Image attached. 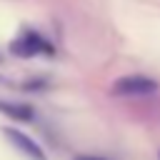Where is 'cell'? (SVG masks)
Instances as JSON below:
<instances>
[{
	"label": "cell",
	"instance_id": "5b68a950",
	"mask_svg": "<svg viewBox=\"0 0 160 160\" xmlns=\"http://www.w3.org/2000/svg\"><path fill=\"white\" fill-rule=\"evenodd\" d=\"M75 160H105V158H98V155H78Z\"/></svg>",
	"mask_w": 160,
	"mask_h": 160
},
{
	"label": "cell",
	"instance_id": "6da1fadb",
	"mask_svg": "<svg viewBox=\"0 0 160 160\" xmlns=\"http://www.w3.org/2000/svg\"><path fill=\"white\" fill-rule=\"evenodd\" d=\"M158 88H160L158 80L148 75H122L112 82L110 92L118 98H145V95H155Z\"/></svg>",
	"mask_w": 160,
	"mask_h": 160
},
{
	"label": "cell",
	"instance_id": "7a4b0ae2",
	"mask_svg": "<svg viewBox=\"0 0 160 160\" xmlns=\"http://www.w3.org/2000/svg\"><path fill=\"white\" fill-rule=\"evenodd\" d=\"M2 135H5V140L20 152V155H25L28 160H48V152L42 150V145L35 140V138H30L25 130H20V128H2Z\"/></svg>",
	"mask_w": 160,
	"mask_h": 160
},
{
	"label": "cell",
	"instance_id": "3957f363",
	"mask_svg": "<svg viewBox=\"0 0 160 160\" xmlns=\"http://www.w3.org/2000/svg\"><path fill=\"white\" fill-rule=\"evenodd\" d=\"M10 50H12V55H20V58H32V55H40V52L55 55L52 45H50L45 38H40L38 32H32V30L22 32V35L10 45Z\"/></svg>",
	"mask_w": 160,
	"mask_h": 160
},
{
	"label": "cell",
	"instance_id": "277c9868",
	"mask_svg": "<svg viewBox=\"0 0 160 160\" xmlns=\"http://www.w3.org/2000/svg\"><path fill=\"white\" fill-rule=\"evenodd\" d=\"M0 112L18 120V122H30L35 118L32 108L30 105H22V102H10V100H0Z\"/></svg>",
	"mask_w": 160,
	"mask_h": 160
},
{
	"label": "cell",
	"instance_id": "8992f818",
	"mask_svg": "<svg viewBox=\"0 0 160 160\" xmlns=\"http://www.w3.org/2000/svg\"><path fill=\"white\" fill-rule=\"evenodd\" d=\"M158 158H160V152H158Z\"/></svg>",
	"mask_w": 160,
	"mask_h": 160
}]
</instances>
